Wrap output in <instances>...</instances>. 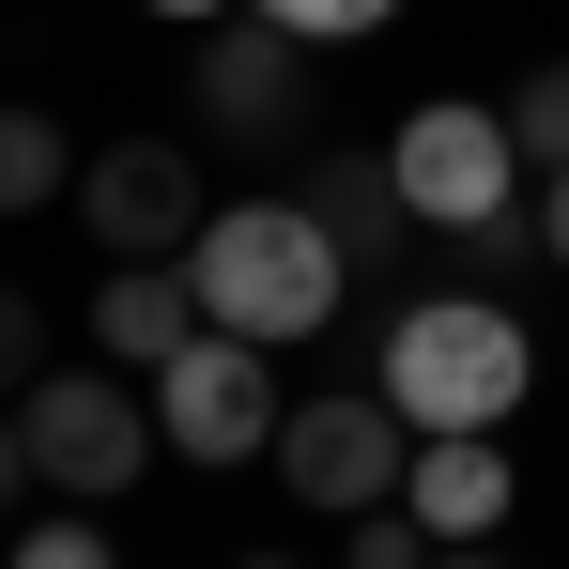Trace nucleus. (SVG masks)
I'll use <instances>...</instances> for the list:
<instances>
[{
    "mask_svg": "<svg viewBox=\"0 0 569 569\" xmlns=\"http://www.w3.org/2000/svg\"><path fill=\"white\" fill-rule=\"evenodd\" d=\"M339 569H431V523L385 492V508H355V539H339Z\"/></svg>",
    "mask_w": 569,
    "mask_h": 569,
    "instance_id": "2eb2a0df",
    "label": "nucleus"
},
{
    "mask_svg": "<svg viewBox=\"0 0 569 569\" xmlns=\"http://www.w3.org/2000/svg\"><path fill=\"white\" fill-rule=\"evenodd\" d=\"M31 477H47V462H31V416L0 400V523H31Z\"/></svg>",
    "mask_w": 569,
    "mask_h": 569,
    "instance_id": "6ab92c4d",
    "label": "nucleus"
},
{
    "mask_svg": "<svg viewBox=\"0 0 569 569\" xmlns=\"http://www.w3.org/2000/svg\"><path fill=\"white\" fill-rule=\"evenodd\" d=\"M278 477H292V508H339V523H355V508H385V492H400V477H416V416H400V400H292L278 416Z\"/></svg>",
    "mask_w": 569,
    "mask_h": 569,
    "instance_id": "423d86ee",
    "label": "nucleus"
},
{
    "mask_svg": "<svg viewBox=\"0 0 569 569\" xmlns=\"http://www.w3.org/2000/svg\"><path fill=\"white\" fill-rule=\"evenodd\" d=\"M0 569H123V555H108L93 523H16V555H0Z\"/></svg>",
    "mask_w": 569,
    "mask_h": 569,
    "instance_id": "f3484780",
    "label": "nucleus"
},
{
    "mask_svg": "<svg viewBox=\"0 0 569 569\" xmlns=\"http://www.w3.org/2000/svg\"><path fill=\"white\" fill-rule=\"evenodd\" d=\"M200 170L170 154V139H108V154H78V231H93L108 262H186L200 247Z\"/></svg>",
    "mask_w": 569,
    "mask_h": 569,
    "instance_id": "6e6552de",
    "label": "nucleus"
},
{
    "mask_svg": "<svg viewBox=\"0 0 569 569\" xmlns=\"http://www.w3.org/2000/svg\"><path fill=\"white\" fill-rule=\"evenodd\" d=\"M200 139H231V154H308V31H278L262 0L216 16V47H200Z\"/></svg>",
    "mask_w": 569,
    "mask_h": 569,
    "instance_id": "39448f33",
    "label": "nucleus"
},
{
    "mask_svg": "<svg viewBox=\"0 0 569 569\" xmlns=\"http://www.w3.org/2000/svg\"><path fill=\"white\" fill-rule=\"evenodd\" d=\"M523 385H539V355L492 292H416L385 323V400L416 431H492V416H523Z\"/></svg>",
    "mask_w": 569,
    "mask_h": 569,
    "instance_id": "f03ea898",
    "label": "nucleus"
},
{
    "mask_svg": "<svg viewBox=\"0 0 569 569\" xmlns=\"http://www.w3.org/2000/svg\"><path fill=\"white\" fill-rule=\"evenodd\" d=\"M186 292H200V323H231V339L292 355V339H323V323H339L355 262H339V231H323L308 200H216V216H200V247H186Z\"/></svg>",
    "mask_w": 569,
    "mask_h": 569,
    "instance_id": "f257e3e1",
    "label": "nucleus"
},
{
    "mask_svg": "<svg viewBox=\"0 0 569 569\" xmlns=\"http://www.w3.org/2000/svg\"><path fill=\"white\" fill-rule=\"evenodd\" d=\"M431 569H492V555H431Z\"/></svg>",
    "mask_w": 569,
    "mask_h": 569,
    "instance_id": "4be33fe9",
    "label": "nucleus"
},
{
    "mask_svg": "<svg viewBox=\"0 0 569 569\" xmlns=\"http://www.w3.org/2000/svg\"><path fill=\"white\" fill-rule=\"evenodd\" d=\"M62 186H78V154H62V123H47V108H0V216H47Z\"/></svg>",
    "mask_w": 569,
    "mask_h": 569,
    "instance_id": "f8f14e48",
    "label": "nucleus"
},
{
    "mask_svg": "<svg viewBox=\"0 0 569 569\" xmlns=\"http://www.w3.org/2000/svg\"><path fill=\"white\" fill-rule=\"evenodd\" d=\"M154 431L186 462H278V355L231 339V323H200L186 355L154 370Z\"/></svg>",
    "mask_w": 569,
    "mask_h": 569,
    "instance_id": "20e7f679",
    "label": "nucleus"
},
{
    "mask_svg": "<svg viewBox=\"0 0 569 569\" xmlns=\"http://www.w3.org/2000/svg\"><path fill=\"white\" fill-rule=\"evenodd\" d=\"M247 569H292V555H247Z\"/></svg>",
    "mask_w": 569,
    "mask_h": 569,
    "instance_id": "5701e85b",
    "label": "nucleus"
},
{
    "mask_svg": "<svg viewBox=\"0 0 569 569\" xmlns=\"http://www.w3.org/2000/svg\"><path fill=\"white\" fill-rule=\"evenodd\" d=\"M431 247H447V262H462L477 292H492V278H523V262H555V231H539V200H492V216H462V231H431Z\"/></svg>",
    "mask_w": 569,
    "mask_h": 569,
    "instance_id": "ddd939ff",
    "label": "nucleus"
},
{
    "mask_svg": "<svg viewBox=\"0 0 569 569\" xmlns=\"http://www.w3.org/2000/svg\"><path fill=\"white\" fill-rule=\"evenodd\" d=\"M93 339H108V370H170V355H186L200 339V292H186V262H123V278L93 292Z\"/></svg>",
    "mask_w": 569,
    "mask_h": 569,
    "instance_id": "9b49d317",
    "label": "nucleus"
},
{
    "mask_svg": "<svg viewBox=\"0 0 569 569\" xmlns=\"http://www.w3.org/2000/svg\"><path fill=\"white\" fill-rule=\"evenodd\" d=\"M292 200L339 231V262H355V292H385L400 262H416V200H400V170L385 154H323L308 139V170H292Z\"/></svg>",
    "mask_w": 569,
    "mask_h": 569,
    "instance_id": "1a4fd4ad",
    "label": "nucleus"
},
{
    "mask_svg": "<svg viewBox=\"0 0 569 569\" xmlns=\"http://www.w3.org/2000/svg\"><path fill=\"white\" fill-rule=\"evenodd\" d=\"M16 416H31L47 492H78V508H108L123 477L154 462V400H139L123 370H31V385H16Z\"/></svg>",
    "mask_w": 569,
    "mask_h": 569,
    "instance_id": "7ed1b4c3",
    "label": "nucleus"
},
{
    "mask_svg": "<svg viewBox=\"0 0 569 569\" xmlns=\"http://www.w3.org/2000/svg\"><path fill=\"white\" fill-rule=\"evenodd\" d=\"M508 139H523V170H569V62H539L508 93Z\"/></svg>",
    "mask_w": 569,
    "mask_h": 569,
    "instance_id": "4468645a",
    "label": "nucleus"
},
{
    "mask_svg": "<svg viewBox=\"0 0 569 569\" xmlns=\"http://www.w3.org/2000/svg\"><path fill=\"white\" fill-rule=\"evenodd\" d=\"M508 492H523V477H508V447H492V431H416L400 508H416L431 539H492V523H508Z\"/></svg>",
    "mask_w": 569,
    "mask_h": 569,
    "instance_id": "9d476101",
    "label": "nucleus"
},
{
    "mask_svg": "<svg viewBox=\"0 0 569 569\" xmlns=\"http://www.w3.org/2000/svg\"><path fill=\"white\" fill-rule=\"evenodd\" d=\"M154 16H200V31H216V16H247V0H154Z\"/></svg>",
    "mask_w": 569,
    "mask_h": 569,
    "instance_id": "412c9836",
    "label": "nucleus"
},
{
    "mask_svg": "<svg viewBox=\"0 0 569 569\" xmlns=\"http://www.w3.org/2000/svg\"><path fill=\"white\" fill-rule=\"evenodd\" d=\"M539 231H555V262H569V170H539Z\"/></svg>",
    "mask_w": 569,
    "mask_h": 569,
    "instance_id": "aec40b11",
    "label": "nucleus"
},
{
    "mask_svg": "<svg viewBox=\"0 0 569 569\" xmlns=\"http://www.w3.org/2000/svg\"><path fill=\"white\" fill-rule=\"evenodd\" d=\"M31 370H47V308H31V292L0 278V400H16V385H31Z\"/></svg>",
    "mask_w": 569,
    "mask_h": 569,
    "instance_id": "a211bd4d",
    "label": "nucleus"
},
{
    "mask_svg": "<svg viewBox=\"0 0 569 569\" xmlns=\"http://www.w3.org/2000/svg\"><path fill=\"white\" fill-rule=\"evenodd\" d=\"M262 16H278V31H308V47H355V31H385L400 0H262Z\"/></svg>",
    "mask_w": 569,
    "mask_h": 569,
    "instance_id": "dca6fc26",
    "label": "nucleus"
},
{
    "mask_svg": "<svg viewBox=\"0 0 569 569\" xmlns=\"http://www.w3.org/2000/svg\"><path fill=\"white\" fill-rule=\"evenodd\" d=\"M385 170H400V200H416V231H462V216H492V200H523V139H508V108H416L400 139H385Z\"/></svg>",
    "mask_w": 569,
    "mask_h": 569,
    "instance_id": "0eeeda50",
    "label": "nucleus"
}]
</instances>
